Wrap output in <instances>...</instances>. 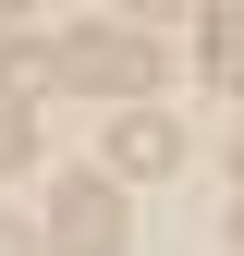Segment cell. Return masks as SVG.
Returning <instances> with one entry per match:
<instances>
[{
    "instance_id": "3957f363",
    "label": "cell",
    "mask_w": 244,
    "mask_h": 256,
    "mask_svg": "<svg viewBox=\"0 0 244 256\" xmlns=\"http://www.w3.org/2000/svg\"><path fill=\"white\" fill-rule=\"evenodd\" d=\"M159 171H183V122L171 110H122L110 122V183H159Z\"/></svg>"
},
{
    "instance_id": "6da1fadb",
    "label": "cell",
    "mask_w": 244,
    "mask_h": 256,
    "mask_svg": "<svg viewBox=\"0 0 244 256\" xmlns=\"http://www.w3.org/2000/svg\"><path fill=\"white\" fill-rule=\"evenodd\" d=\"M159 37H134V24H74L61 37V86H98V98H134L146 110V86H159Z\"/></svg>"
},
{
    "instance_id": "7a4b0ae2",
    "label": "cell",
    "mask_w": 244,
    "mask_h": 256,
    "mask_svg": "<svg viewBox=\"0 0 244 256\" xmlns=\"http://www.w3.org/2000/svg\"><path fill=\"white\" fill-rule=\"evenodd\" d=\"M37 244H49V256H122V244H134V208H122V183H110V171H74Z\"/></svg>"
},
{
    "instance_id": "ba28073f",
    "label": "cell",
    "mask_w": 244,
    "mask_h": 256,
    "mask_svg": "<svg viewBox=\"0 0 244 256\" xmlns=\"http://www.w3.org/2000/svg\"><path fill=\"white\" fill-rule=\"evenodd\" d=\"M232 183H244V134H232Z\"/></svg>"
},
{
    "instance_id": "5b68a950",
    "label": "cell",
    "mask_w": 244,
    "mask_h": 256,
    "mask_svg": "<svg viewBox=\"0 0 244 256\" xmlns=\"http://www.w3.org/2000/svg\"><path fill=\"white\" fill-rule=\"evenodd\" d=\"M208 74L244 86V0H232V12H208Z\"/></svg>"
},
{
    "instance_id": "277c9868",
    "label": "cell",
    "mask_w": 244,
    "mask_h": 256,
    "mask_svg": "<svg viewBox=\"0 0 244 256\" xmlns=\"http://www.w3.org/2000/svg\"><path fill=\"white\" fill-rule=\"evenodd\" d=\"M37 86H61V49H37V24H24V12H0V98H37Z\"/></svg>"
},
{
    "instance_id": "9c48e42d",
    "label": "cell",
    "mask_w": 244,
    "mask_h": 256,
    "mask_svg": "<svg viewBox=\"0 0 244 256\" xmlns=\"http://www.w3.org/2000/svg\"><path fill=\"white\" fill-rule=\"evenodd\" d=\"M232 232H244V220H232Z\"/></svg>"
},
{
    "instance_id": "52a82bcc",
    "label": "cell",
    "mask_w": 244,
    "mask_h": 256,
    "mask_svg": "<svg viewBox=\"0 0 244 256\" xmlns=\"http://www.w3.org/2000/svg\"><path fill=\"white\" fill-rule=\"evenodd\" d=\"M0 256H49V244H37V220H12V208H0Z\"/></svg>"
},
{
    "instance_id": "8992f818",
    "label": "cell",
    "mask_w": 244,
    "mask_h": 256,
    "mask_svg": "<svg viewBox=\"0 0 244 256\" xmlns=\"http://www.w3.org/2000/svg\"><path fill=\"white\" fill-rule=\"evenodd\" d=\"M24 158H37V110H12V98H0V183H12Z\"/></svg>"
}]
</instances>
